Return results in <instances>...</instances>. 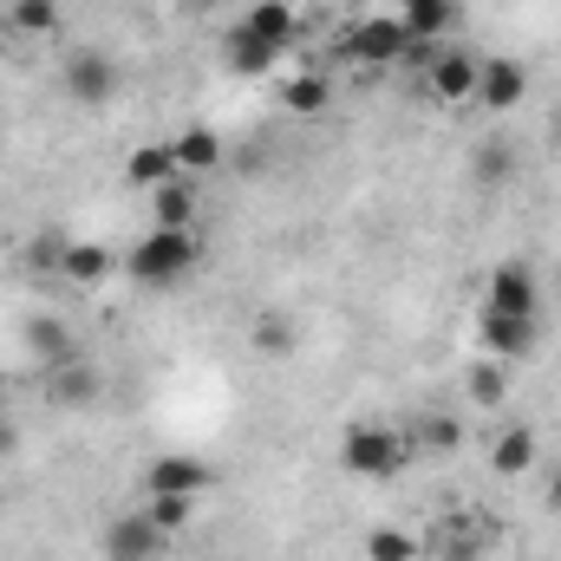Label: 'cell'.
Returning <instances> with one entry per match:
<instances>
[{
    "mask_svg": "<svg viewBox=\"0 0 561 561\" xmlns=\"http://www.w3.org/2000/svg\"><path fill=\"white\" fill-rule=\"evenodd\" d=\"M170 176H176L170 144H138V150L125 157V183H138V190H157V183H170Z\"/></svg>",
    "mask_w": 561,
    "mask_h": 561,
    "instance_id": "cell-19",
    "label": "cell"
},
{
    "mask_svg": "<svg viewBox=\"0 0 561 561\" xmlns=\"http://www.w3.org/2000/svg\"><path fill=\"white\" fill-rule=\"evenodd\" d=\"M222 66L236 72V79H262V72H275L280 66V46H268L262 33H249L242 20L222 33Z\"/></svg>",
    "mask_w": 561,
    "mask_h": 561,
    "instance_id": "cell-11",
    "label": "cell"
},
{
    "mask_svg": "<svg viewBox=\"0 0 561 561\" xmlns=\"http://www.w3.org/2000/svg\"><path fill=\"white\" fill-rule=\"evenodd\" d=\"M190 268H196V229H150L125 255V275L138 287H176Z\"/></svg>",
    "mask_w": 561,
    "mask_h": 561,
    "instance_id": "cell-2",
    "label": "cell"
},
{
    "mask_svg": "<svg viewBox=\"0 0 561 561\" xmlns=\"http://www.w3.org/2000/svg\"><path fill=\"white\" fill-rule=\"evenodd\" d=\"M405 457H412V437L392 431V424H353V431L340 437V470H346V477H366V483L399 477Z\"/></svg>",
    "mask_w": 561,
    "mask_h": 561,
    "instance_id": "cell-1",
    "label": "cell"
},
{
    "mask_svg": "<svg viewBox=\"0 0 561 561\" xmlns=\"http://www.w3.org/2000/svg\"><path fill=\"white\" fill-rule=\"evenodd\" d=\"M419 444L437 450V457H450V450L463 444V424L450 419V412H431V419H419Z\"/></svg>",
    "mask_w": 561,
    "mask_h": 561,
    "instance_id": "cell-25",
    "label": "cell"
},
{
    "mask_svg": "<svg viewBox=\"0 0 561 561\" xmlns=\"http://www.w3.org/2000/svg\"><path fill=\"white\" fill-rule=\"evenodd\" d=\"M59 85H66V99H72V105L99 112V105H112V99H118V66H112L105 53L79 46V53H66V66H59Z\"/></svg>",
    "mask_w": 561,
    "mask_h": 561,
    "instance_id": "cell-5",
    "label": "cell"
},
{
    "mask_svg": "<svg viewBox=\"0 0 561 561\" xmlns=\"http://www.w3.org/2000/svg\"><path fill=\"white\" fill-rule=\"evenodd\" d=\"M150 229H196V176H170L150 190Z\"/></svg>",
    "mask_w": 561,
    "mask_h": 561,
    "instance_id": "cell-14",
    "label": "cell"
},
{
    "mask_svg": "<svg viewBox=\"0 0 561 561\" xmlns=\"http://www.w3.org/2000/svg\"><path fill=\"white\" fill-rule=\"evenodd\" d=\"M556 138H561V125H556Z\"/></svg>",
    "mask_w": 561,
    "mask_h": 561,
    "instance_id": "cell-32",
    "label": "cell"
},
{
    "mask_svg": "<svg viewBox=\"0 0 561 561\" xmlns=\"http://www.w3.org/2000/svg\"><path fill=\"white\" fill-rule=\"evenodd\" d=\"M477 333H483V353L490 359H523V353H536V340H542V313H477Z\"/></svg>",
    "mask_w": 561,
    "mask_h": 561,
    "instance_id": "cell-6",
    "label": "cell"
},
{
    "mask_svg": "<svg viewBox=\"0 0 561 561\" xmlns=\"http://www.w3.org/2000/svg\"><path fill=\"white\" fill-rule=\"evenodd\" d=\"M366 561H419V536H405V529H373V536H366Z\"/></svg>",
    "mask_w": 561,
    "mask_h": 561,
    "instance_id": "cell-24",
    "label": "cell"
},
{
    "mask_svg": "<svg viewBox=\"0 0 561 561\" xmlns=\"http://www.w3.org/2000/svg\"><path fill=\"white\" fill-rule=\"evenodd\" d=\"M170 157H176V176H209V170H222V138L209 131V125H183L176 138H170Z\"/></svg>",
    "mask_w": 561,
    "mask_h": 561,
    "instance_id": "cell-13",
    "label": "cell"
},
{
    "mask_svg": "<svg viewBox=\"0 0 561 561\" xmlns=\"http://www.w3.org/2000/svg\"><path fill=\"white\" fill-rule=\"evenodd\" d=\"M0 399H7V373H0Z\"/></svg>",
    "mask_w": 561,
    "mask_h": 561,
    "instance_id": "cell-31",
    "label": "cell"
},
{
    "mask_svg": "<svg viewBox=\"0 0 561 561\" xmlns=\"http://www.w3.org/2000/svg\"><path fill=\"white\" fill-rule=\"evenodd\" d=\"M242 26H249V33H262V39H268V46H280V53H287V46H294V33H300L287 0H255V7L242 13Z\"/></svg>",
    "mask_w": 561,
    "mask_h": 561,
    "instance_id": "cell-18",
    "label": "cell"
},
{
    "mask_svg": "<svg viewBox=\"0 0 561 561\" xmlns=\"http://www.w3.org/2000/svg\"><path fill=\"white\" fill-rule=\"evenodd\" d=\"M463 392H470L477 405H503V399H510V379H503V359H477V366L463 373Z\"/></svg>",
    "mask_w": 561,
    "mask_h": 561,
    "instance_id": "cell-21",
    "label": "cell"
},
{
    "mask_svg": "<svg viewBox=\"0 0 561 561\" xmlns=\"http://www.w3.org/2000/svg\"><path fill=\"white\" fill-rule=\"evenodd\" d=\"M163 549H170V536H163L144 510H138V516H118V523L105 529V556H112V561H157Z\"/></svg>",
    "mask_w": 561,
    "mask_h": 561,
    "instance_id": "cell-10",
    "label": "cell"
},
{
    "mask_svg": "<svg viewBox=\"0 0 561 561\" xmlns=\"http://www.w3.org/2000/svg\"><path fill=\"white\" fill-rule=\"evenodd\" d=\"M523 99H529V72H523V59H483V66H477V105H483L490 118L516 112Z\"/></svg>",
    "mask_w": 561,
    "mask_h": 561,
    "instance_id": "cell-8",
    "label": "cell"
},
{
    "mask_svg": "<svg viewBox=\"0 0 561 561\" xmlns=\"http://www.w3.org/2000/svg\"><path fill=\"white\" fill-rule=\"evenodd\" d=\"M203 490H216V463L196 450H163L144 463V496H190L196 503Z\"/></svg>",
    "mask_w": 561,
    "mask_h": 561,
    "instance_id": "cell-3",
    "label": "cell"
},
{
    "mask_svg": "<svg viewBox=\"0 0 561 561\" xmlns=\"http://www.w3.org/2000/svg\"><path fill=\"white\" fill-rule=\"evenodd\" d=\"M549 510H561V463L549 470Z\"/></svg>",
    "mask_w": 561,
    "mask_h": 561,
    "instance_id": "cell-30",
    "label": "cell"
},
{
    "mask_svg": "<svg viewBox=\"0 0 561 561\" xmlns=\"http://www.w3.org/2000/svg\"><path fill=\"white\" fill-rule=\"evenodd\" d=\"M477 66H483V59L444 46V53L424 59V92H431L437 105H470V99H477Z\"/></svg>",
    "mask_w": 561,
    "mask_h": 561,
    "instance_id": "cell-7",
    "label": "cell"
},
{
    "mask_svg": "<svg viewBox=\"0 0 561 561\" xmlns=\"http://www.w3.org/2000/svg\"><path fill=\"white\" fill-rule=\"evenodd\" d=\"M7 20H13L20 33H33V39H53V33H59V0H13Z\"/></svg>",
    "mask_w": 561,
    "mask_h": 561,
    "instance_id": "cell-22",
    "label": "cell"
},
{
    "mask_svg": "<svg viewBox=\"0 0 561 561\" xmlns=\"http://www.w3.org/2000/svg\"><path fill=\"white\" fill-rule=\"evenodd\" d=\"M399 20H405L412 46H431V39L457 20V0H399Z\"/></svg>",
    "mask_w": 561,
    "mask_h": 561,
    "instance_id": "cell-17",
    "label": "cell"
},
{
    "mask_svg": "<svg viewBox=\"0 0 561 561\" xmlns=\"http://www.w3.org/2000/svg\"><path fill=\"white\" fill-rule=\"evenodd\" d=\"M7 450H20V437H13V424L0 419V457H7Z\"/></svg>",
    "mask_w": 561,
    "mask_h": 561,
    "instance_id": "cell-29",
    "label": "cell"
},
{
    "mask_svg": "<svg viewBox=\"0 0 561 561\" xmlns=\"http://www.w3.org/2000/svg\"><path fill=\"white\" fill-rule=\"evenodd\" d=\"M536 457H542V437L529 424H510V431L490 437V477H529Z\"/></svg>",
    "mask_w": 561,
    "mask_h": 561,
    "instance_id": "cell-12",
    "label": "cell"
},
{
    "mask_svg": "<svg viewBox=\"0 0 561 561\" xmlns=\"http://www.w3.org/2000/svg\"><path fill=\"white\" fill-rule=\"evenodd\" d=\"M33 346H39V353H53V359H72V346L59 340V320H33Z\"/></svg>",
    "mask_w": 561,
    "mask_h": 561,
    "instance_id": "cell-28",
    "label": "cell"
},
{
    "mask_svg": "<svg viewBox=\"0 0 561 561\" xmlns=\"http://www.w3.org/2000/svg\"><path fill=\"white\" fill-rule=\"evenodd\" d=\"M118 268H125V262H118L112 249H99V242H66V255H59V275L79 280V287H105Z\"/></svg>",
    "mask_w": 561,
    "mask_h": 561,
    "instance_id": "cell-16",
    "label": "cell"
},
{
    "mask_svg": "<svg viewBox=\"0 0 561 561\" xmlns=\"http://www.w3.org/2000/svg\"><path fill=\"white\" fill-rule=\"evenodd\" d=\"M92 392H99V379H92L85 366H59V386H53V399H59V405H85Z\"/></svg>",
    "mask_w": 561,
    "mask_h": 561,
    "instance_id": "cell-26",
    "label": "cell"
},
{
    "mask_svg": "<svg viewBox=\"0 0 561 561\" xmlns=\"http://www.w3.org/2000/svg\"><path fill=\"white\" fill-rule=\"evenodd\" d=\"M483 307L490 313H542V280L529 275L523 262H503V268H490Z\"/></svg>",
    "mask_w": 561,
    "mask_h": 561,
    "instance_id": "cell-9",
    "label": "cell"
},
{
    "mask_svg": "<svg viewBox=\"0 0 561 561\" xmlns=\"http://www.w3.org/2000/svg\"><path fill=\"white\" fill-rule=\"evenodd\" d=\"M340 53L353 59V66H392V59H405L412 53V33H405V20L399 13H379V20H359L346 39H340Z\"/></svg>",
    "mask_w": 561,
    "mask_h": 561,
    "instance_id": "cell-4",
    "label": "cell"
},
{
    "mask_svg": "<svg viewBox=\"0 0 561 561\" xmlns=\"http://www.w3.org/2000/svg\"><path fill=\"white\" fill-rule=\"evenodd\" d=\"M510 170H516V157H510V144H490V150L477 157V176H483V183H510Z\"/></svg>",
    "mask_w": 561,
    "mask_h": 561,
    "instance_id": "cell-27",
    "label": "cell"
},
{
    "mask_svg": "<svg viewBox=\"0 0 561 561\" xmlns=\"http://www.w3.org/2000/svg\"><path fill=\"white\" fill-rule=\"evenodd\" d=\"M190 510H196L190 496H150V503H144V516H150V523H157V529H163L170 542H176V536L190 529Z\"/></svg>",
    "mask_w": 561,
    "mask_h": 561,
    "instance_id": "cell-23",
    "label": "cell"
},
{
    "mask_svg": "<svg viewBox=\"0 0 561 561\" xmlns=\"http://www.w3.org/2000/svg\"><path fill=\"white\" fill-rule=\"evenodd\" d=\"M294 313H280V307H262L255 313V327H249V346L255 353H268V359H280V353H294Z\"/></svg>",
    "mask_w": 561,
    "mask_h": 561,
    "instance_id": "cell-20",
    "label": "cell"
},
{
    "mask_svg": "<svg viewBox=\"0 0 561 561\" xmlns=\"http://www.w3.org/2000/svg\"><path fill=\"white\" fill-rule=\"evenodd\" d=\"M333 105V72H287L280 79V112L287 118H320Z\"/></svg>",
    "mask_w": 561,
    "mask_h": 561,
    "instance_id": "cell-15",
    "label": "cell"
}]
</instances>
